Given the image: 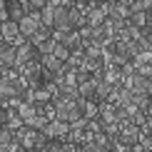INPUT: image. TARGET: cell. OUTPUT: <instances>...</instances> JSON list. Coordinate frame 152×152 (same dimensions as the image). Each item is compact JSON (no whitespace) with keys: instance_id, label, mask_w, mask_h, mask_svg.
<instances>
[{"instance_id":"ac0fdd59","label":"cell","mask_w":152,"mask_h":152,"mask_svg":"<svg viewBox=\"0 0 152 152\" xmlns=\"http://www.w3.org/2000/svg\"><path fill=\"white\" fill-rule=\"evenodd\" d=\"M82 50H85L87 58H102V45H100L97 40H87V42H82Z\"/></svg>"},{"instance_id":"836d02e7","label":"cell","mask_w":152,"mask_h":152,"mask_svg":"<svg viewBox=\"0 0 152 152\" xmlns=\"http://www.w3.org/2000/svg\"><path fill=\"white\" fill-rule=\"evenodd\" d=\"M8 152H28V150H25V147H23V145L18 142V140H12V142L8 145Z\"/></svg>"},{"instance_id":"1f68e13d","label":"cell","mask_w":152,"mask_h":152,"mask_svg":"<svg viewBox=\"0 0 152 152\" xmlns=\"http://www.w3.org/2000/svg\"><path fill=\"white\" fill-rule=\"evenodd\" d=\"M5 20H10V18H8V3L0 0V23H5Z\"/></svg>"},{"instance_id":"4dcf8cb0","label":"cell","mask_w":152,"mask_h":152,"mask_svg":"<svg viewBox=\"0 0 152 152\" xmlns=\"http://www.w3.org/2000/svg\"><path fill=\"white\" fill-rule=\"evenodd\" d=\"M87 80H90V72L82 70V67H77V70H75V82H77V85H82V82H87Z\"/></svg>"},{"instance_id":"ba28073f","label":"cell","mask_w":152,"mask_h":152,"mask_svg":"<svg viewBox=\"0 0 152 152\" xmlns=\"http://www.w3.org/2000/svg\"><path fill=\"white\" fill-rule=\"evenodd\" d=\"M55 95H58V97H62V100H77V97H80L77 85H75V82H60Z\"/></svg>"},{"instance_id":"ffe728a7","label":"cell","mask_w":152,"mask_h":152,"mask_svg":"<svg viewBox=\"0 0 152 152\" xmlns=\"http://www.w3.org/2000/svg\"><path fill=\"white\" fill-rule=\"evenodd\" d=\"M77 92H80V97H85V100H95V80L90 77L87 82L77 85Z\"/></svg>"},{"instance_id":"7a4b0ae2","label":"cell","mask_w":152,"mask_h":152,"mask_svg":"<svg viewBox=\"0 0 152 152\" xmlns=\"http://www.w3.org/2000/svg\"><path fill=\"white\" fill-rule=\"evenodd\" d=\"M15 65H18V48L10 42H0V67L10 70Z\"/></svg>"},{"instance_id":"d4e9b609","label":"cell","mask_w":152,"mask_h":152,"mask_svg":"<svg viewBox=\"0 0 152 152\" xmlns=\"http://www.w3.org/2000/svg\"><path fill=\"white\" fill-rule=\"evenodd\" d=\"M55 45H58V42H55L53 37H48V40H42L40 45H37V53H40V55H53Z\"/></svg>"},{"instance_id":"83f0119b","label":"cell","mask_w":152,"mask_h":152,"mask_svg":"<svg viewBox=\"0 0 152 152\" xmlns=\"http://www.w3.org/2000/svg\"><path fill=\"white\" fill-rule=\"evenodd\" d=\"M120 72H122V80H125V77H132V75H137V67H135V62H132V60H127L122 67H120Z\"/></svg>"},{"instance_id":"7402d4cb","label":"cell","mask_w":152,"mask_h":152,"mask_svg":"<svg viewBox=\"0 0 152 152\" xmlns=\"http://www.w3.org/2000/svg\"><path fill=\"white\" fill-rule=\"evenodd\" d=\"M82 60H85V50L80 48V50H72V53H70V58H67L65 62L72 67V70H77V67L82 65Z\"/></svg>"},{"instance_id":"f35d334b","label":"cell","mask_w":152,"mask_h":152,"mask_svg":"<svg viewBox=\"0 0 152 152\" xmlns=\"http://www.w3.org/2000/svg\"><path fill=\"white\" fill-rule=\"evenodd\" d=\"M0 127H3V125H0Z\"/></svg>"},{"instance_id":"603a6c76","label":"cell","mask_w":152,"mask_h":152,"mask_svg":"<svg viewBox=\"0 0 152 152\" xmlns=\"http://www.w3.org/2000/svg\"><path fill=\"white\" fill-rule=\"evenodd\" d=\"M100 122H102V120H100ZM102 132L107 137H117L120 135V122L117 120H112V122H102Z\"/></svg>"},{"instance_id":"44dd1931","label":"cell","mask_w":152,"mask_h":152,"mask_svg":"<svg viewBox=\"0 0 152 152\" xmlns=\"http://www.w3.org/2000/svg\"><path fill=\"white\" fill-rule=\"evenodd\" d=\"M55 8H58V5L48 3L45 8L40 10V20H42V25H50V28H53V20H55Z\"/></svg>"},{"instance_id":"484cf974","label":"cell","mask_w":152,"mask_h":152,"mask_svg":"<svg viewBox=\"0 0 152 152\" xmlns=\"http://www.w3.org/2000/svg\"><path fill=\"white\" fill-rule=\"evenodd\" d=\"M140 53H142V42L140 40H127V55H130V60L137 58Z\"/></svg>"},{"instance_id":"d590c367","label":"cell","mask_w":152,"mask_h":152,"mask_svg":"<svg viewBox=\"0 0 152 152\" xmlns=\"http://www.w3.org/2000/svg\"><path fill=\"white\" fill-rule=\"evenodd\" d=\"M147 115H152V95H150V107H147Z\"/></svg>"},{"instance_id":"8992f818","label":"cell","mask_w":152,"mask_h":152,"mask_svg":"<svg viewBox=\"0 0 152 152\" xmlns=\"http://www.w3.org/2000/svg\"><path fill=\"white\" fill-rule=\"evenodd\" d=\"M105 18H107V8H105V3L100 5V8H87V25H90V28H100Z\"/></svg>"},{"instance_id":"f546056e","label":"cell","mask_w":152,"mask_h":152,"mask_svg":"<svg viewBox=\"0 0 152 152\" xmlns=\"http://www.w3.org/2000/svg\"><path fill=\"white\" fill-rule=\"evenodd\" d=\"M42 152H62V140H48Z\"/></svg>"},{"instance_id":"7c38bea8","label":"cell","mask_w":152,"mask_h":152,"mask_svg":"<svg viewBox=\"0 0 152 152\" xmlns=\"http://www.w3.org/2000/svg\"><path fill=\"white\" fill-rule=\"evenodd\" d=\"M107 15H110V18H120V20H127V18L132 15V10H130V5H127V3L117 0V3L112 5L110 10H107Z\"/></svg>"},{"instance_id":"d6a6232c","label":"cell","mask_w":152,"mask_h":152,"mask_svg":"<svg viewBox=\"0 0 152 152\" xmlns=\"http://www.w3.org/2000/svg\"><path fill=\"white\" fill-rule=\"evenodd\" d=\"M137 72H140L142 77H152V62H147V65H142V67H137Z\"/></svg>"},{"instance_id":"30bf717a","label":"cell","mask_w":152,"mask_h":152,"mask_svg":"<svg viewBox=\"0 0 152 152\" xmlns=\"http://www.w3.org/2000/svg\"><path fill=\"white\" fill-rule=\"evenodd\" d=\"M18 35H20V25H18L15 20H5V23H3V40L12 45Z\"/></svg>"},{"instance_id":"f1b7e54d","label":"cell","mask_w":152,"mask_h":152,"mask_svg":"<svg viewBox=\"0 0 152 152\" xmlns=\"http://www.w3.org/2000/svg\"><path fill=\"white\" fill-rule=\"evenodd\" d=\"M53 55H55L58 60H62V62H65L67 58H70V50H67L65 45H60V42H58V45H55V50H53Z\"/></svg>"},{"instance_id":"8d00e7d4","label":"cell","mask_w":152,"mask_h":152,"mask_svg":"<svg viewBox=\"0 0 152 152\" xmlns=\"http://www.w3.org/2000/svg\"><path fill=\"white\" fill-rule=\"evenodd\" d=\"M20 3H23V5H28V3H30V0H20Z\"/></svg>"},{"instance_id":"9a60e30c","label":"cell","mask_w":152,"mask_h":152,"mask_svg":"<svg viewBox=\"0 0 152 152\" xmlns=\"http://www.w3.org/2000/svg\"><path fill=\"white\" fill-rule=\"evenodd\" d=\"M18 115L23 117V122L28 125V127H33V122H35V117H37V110H35V105H30V102H23V107L18 110Z\"/></svg>"},{"instance_id":"8fae6325","label":"cell","mask_w":152,"mask_h":152,"mask_svg":"<svg viewBox=\"0 0 152 152\" xmlns=\"http://www.w3.org/2000/svg\"><path fill=\"white\" fill-rule=\"evenodd\" d=\"M60 45H65V48L72 53V50H80V48H82V37H80L77 30H72V33H65V35H62Z\"/></svg>"},{"instance_id":"74e56055","label":"cell","mask_w":152,"mask_h":152,"mask_svg":"<svg viewBox=\"0 0 152 152\" xmlns=\"http://www.w3.org/2000/svg\"><path fill=\"white\" fill-rule=\"evenodd\" d=\"M42 3H48V0H42Z\"/></svg>"},{"instance_id":"5b68a950","label":"cell","mask_w":152,"mask_h":152,"mask_svg":"<svg viewBox=\"0 0 152 152\" xmlns=\"http://www.w3.org/2000/svg\"><path fill=\"white\" fill-rule=\"evenodd\" d=\"M97 115L102 122H112V120H117V105L110 100H102V102H97Z\"/></svg>"},{"instance_id":"cb8c5ba5","label":"cell","mask_w":152,"mask_h":152,"mask_svg":"<svg viewBox=\"0 0 152 152\" xmlns=\"http://www.w3.org/2000/svg\"><path fill=\"white\" fill-rule=\"evenodd\" d=\"M12 140H15V130H10L8 125H3L0 127V145H10Z\"/></svg>"},{"instance_id":"277c9868","label":"cell","mask_w":152,"mask_h":152,"mask_svg":"<svg viewBox=\"0 0 152 152\" xmlns=\"http://www.w3.org/2000/svg\"><path fill=\"white\" fill-rule=\"evenodd\" d=\"M40 58V53H37V48L33 45V42H25V45H20L18 48V65L15 67H20V65H28V62H33V60H37Z\"/></svg>"},{"instance_id":"9c48e42d","label":"cell","mask_w":152,"mask_h":152,"mask_svg":"<svg viewBox=\"0 0 152 152\" xmlns=\"http://www.w3.org/2000/svg\"><path fill=\"white\" fill-rule=\"evenodd\" d=\"M102 80L107 82V85H112V87L122 85V72H120V67H115V65H107L105 70H102Z\"/></svg>"},{"instance_id":"e575fe53","label":"cell","mask_w":152,"mask_h":152,"mask_svg":"<svg viewBox=\"0 0 152 152\" xmlns=\"http://www.w3.org/2000/svg\"><path fill=\"white\" fill-rule=\"evenodd\" d=\"M105 0H87V8H100Z\"/></svg>"},{"instance_id":"6da1fadb","label":"cell","mask_w":152,"mask_h":152,"mask_svg":"<svg viewBox=\"0 0 152 152\" xmlns=\"http://www.w3.org/2000/svg\"><path fill=\"white\" fill-rule=\"evenodd\" d=\"M40 132L48 137V140H62V137L70 132V122H65V120H58V117H55V120H50V122H48Z\"/></svg>"},{"instance_id":"52a82bcc","label":"cell","mask_w":152,"mask_h":152,"mask_svg":"<svg viewBox=\"0 0 152 152\" xmlns=\"http://www.w3.org/2000/svg\"><path fill=\"white\" fill-rule=\"evenodd\" d=\"M70 23H72V28L75 30H80V28H85L87 25V8H70Z\"/></svg>"},{"instance_id":"5bb4252c","label":"cell","mask_w":152,"mask_h":152,"mask_svg":"<svg viewBox=\"0 0 152 152\" xmlns=\"http://www.w3.org/2000/svg\"><path fill=\"white\" fill-rule=\"evenodd\" d=\"M40 65L45 67V70H50V72H53V77H55V72L62 70V65H65V62L58 60L55 55H40Z\"/></svg>"},{"instance_id":"2e32d148","label":"cell","mask_w":152,"mask_h":152,"mask_svg":"<svg viewBox=\"0 0 152 152\" xmlns=\"http://www.w3.org/2000/svg\"><path fill=\"white\" fill-rule=\"evenodd\" d=\"M53 30H55V28H50V25H40V28H37V33H35V35H30L28 40H30V42H33V45L37 48V45H40L42 40L53 37Z\"/></svg>"},{"instance_id":"e0dca14e","label":"cell","mask_w":152,"mask_h":152,"mask_svg":"<svg viewBox=\"0 0 152 152\" xmlns=\"http://www.w3.org/2000/svg\"><path fill=\"white\" fill-rule=\"evenodd\" d=\"M110 92H112V85H107L105 80L95 82V102H102V100H107V97H110Z\"/></svg>"},{"instance_id":"4fadbf2b","label":"cell","mask_w":152,"mask_h":152,"mask_svg":"<svg viewBox=\"0 0 152 152\" xmlns=\"http://www.w3.org/2000/svg\"><path fill=\"white\" fill-rule=\"evenodd\" d=\"M25 15H28V12H25V5L20 3V0H10V3H8V18H10V20L20 23Z\"/></svg>"},{"instance_id":"4316f807","label":"cell","mask_w":152,"mask_h":152,"mask_svg":"<svg viewBox=\"0 0 152 152\" xmlns=\"http://www.w3.org/2000/svg\"><path fill=\"white\" fill-rule=\"evenodd\" d=\"M132 62H135V67H142L147 65V62H152V53H147V50H142L137 58H132Z\"/></svg>"},{"instance_id":"d6986e66","label":"cell","mask_w":152,"mask_h":152,"mask_svg":"<svg viewBox=\"0 0 152 152\" xmlns=\"http://www.w3.org/2000/svg\"><path fill=\"white\" fill-rule=\"evenodd\" d=\"M125 25H130V28H145V25H147V12H132V15L127 18V20H125Z\"/></svg>"},{"instance_id":"3957f363","label":"cell","mask_w":152,"mask_h":152,"mask_svg":"<svg viewBox=\"0 0 152 152\" xmlns=\"http://www.w3.org/2000/svg\"><path fill=\"white\" fill-rule=\"evenodd\" d=\"M37 135H40V130H35V127H28V125H23L20 130H15V140L20 142L25 150L35 147V140H37Z\"/></svg>"}]
</instances>
